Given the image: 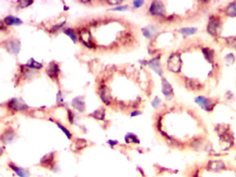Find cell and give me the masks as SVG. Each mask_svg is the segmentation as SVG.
<instances>
[{
	"label": "cell",
	"mask_w": 236,
	"mask_h": 177,
	"mask_svg": "<svg viewBox=\"0 0 236 177\" xmlns=\"http://www.w3.org/2000/svg\"><path fill=\"white\" fill-rule=\"evenodd\" d=\"M181 58L178 55H171L168 62V69L173 72H179L181 69Z\"/></svg>",
	"instance_id": "1"
},
{
	"label": "cell",
	"mask_w": 236,
	"mask_h": 177,
	"mask_svg": "<svg viewBox=\"0 0 236 177\" xmlns=\"http://www.w3.org/2000/svg\"><path fill=\"white\" fill-rule=\"evenodd\" d=\"M159 104H160V100L158 98H156V99H154V100L153 101V106L154 107V108H157V107L159 105Z\"/></svg>",
	"instance_id": "31"
},
{
	"label": "cell",
	"mask_w": 236,
	"mask_h": 177,
	"mask_svg": "<svg viewBox=\"0 0 236 177\" xmlns=\"http://www.w3.org/2000/svg\"><path fill=\"white\" fill-rule=\"evenodd\" d=\"M56 124H57V125L58 126V127L60 128V130L63 131V132L64 133V134L66 135L67 137L69 139H71V136H71V134L69 132V131L68 130H67V129L66 127H64L63 125L60 124V123H56Z\"/></svg>",
	"instance_id": "23"
},
{
	"label": "cell",
	"mask_w": 236,
	"mask_h": 177,
	"mask_svg": "<svg viewBox=\"0 0 236 177\" xmlns=\"http://www.w3.org/2000/svg\"><path fill=\"white\" fill-rule=\"evenodd\" d=\"M80 40L83 42V43L89 48H93L94 43L92 42V36L89 30L87 29H83L81 30L79 33Z\"/></svg>",
	"instance_id": "5"
},
{
	"label": "cell",
	"mask_w": 236,
	"mask_h": 177,
	"mask_svg": "<svg viewBox=\"0 0 236 177\" xmlns=\"http://www.w3.org/2000/svg\"><path fill=\"white\" fill-rule=\"evenodd\" d=\"M46 72L49 76L53 79V78H57L58 76L59 73H60V69L57 63L55 62H51L49 64V65L47 67Z\"/></svg>",
	"instance_id": "6"
},
{
	"label": "cell",
	"mask_w": 236,
	"mask_h": 177,
	"mask_svg": "<svg viewBox=\"0 0 236 177\" xmlns=\"http://www.w3.org/2000/svg\"><path fill=\"white\" fill-rule=\"evenodd\" d=\"M87 143L85 139H78L75 143V147L78 150H81L87 147Z\"/></svg>",
	"instance_id": "18"
},
{
	"label": "cell",
	"mask_w": 236,
	"mask_h": 177,
	"mask_svg": "<svg viewBox=\"0 0 236 177\" xmlns=\"http://www.w3.org/2000/svg\"><path fill=\"white\" fill-rule=\"evenodd\" d=\"M195 102L199 104L206 111H210L213 109V105L210 101L204 96H198L195 98Z\"/></svg>",
	"instance_id": "8"
},
{
	"label": "cell",
	"mask_w": 236,
	"mask_h": 177,
	"mask_svg": "<svg viewBox=\"0 0 236 177\" xmlns=\"http://www.w3.org/2000/svg\"><path fill=\"white\" fill-rule=\"evenodd\" d=\"M123 2L122 1H108V3L109 4H111V5H117L120 4V3H122Z\"/></svg>",
	"instance_id": "32"
},
{
	"label": "cell",
	"mask_w": 236,
	"mask_h": 177,
	"mask_svg": "<svg viewBox=\"0 0 236 177\" xmlns=\"http://www.w3.org/2000/svg\"><path fill=\"white\" fill-rule=\"evenodd\" d=\"M8 106L10 109L15 111H24L28 109L27 105L23 101L17 98H13L8 103Z\"/></svg>",
	"instance_id": "2"
},
{
	"label": "cell",
	"mask_w": 236,
	"mask_h": 177,
	"mask_svg": "<svg viewBox=\"0 0 236 177\" xmlns=\"http://www.w3.org/2000/svg\"><path fill=\"white\" fill-rule=\"evenodd\" d=\"M4 21V23L7 25H19L22 24V21L20 19L12 15L6 17Z\"/></svg>",
	"instance_id": "10"
},
{
	"label": "cell",
	"mask_w": 236,
	"mask_h": 177,
	"mask_svg": "<svg viewBox=\"0 0 236 177\" xmlns=\"http://www.w3.org/2000/svg\"><path fill=\"white\" fill-rule=\"evenodd\" d=\"M73 106L75 109H77L79 111H84L85 110V105L82 100L79 99V98H76L73 100Z\"/></svg>",
	"instance_id": "14"
},
{
	"label": "cell",
	"mask_w": 236,
	"mask_h": 177,
	"mask_svg": "<svg viewBox=\"0 0 236 177\" xmlns=\"http://www.w3.org/2000/svg\"><path fill=\"white\" fill-rule=\"evenodd\" d=\"M10 167L13 170H14V172H15L19 176H20V177H29V172H27V171H26L24 169H22V168H21V167H18V166H16V165L10 164Z\"/></svg>",
	"instance_id": "12"
},
{
	"label": "cell",
	"mask_w": 236,
	"mask_h": 177,
	"mask_svg": "<svg viewBox=\"0 0 236 177\" xmlns=\"http://www.w3.org/2000/svg\"><path fill=\"white\" fill-rule=\"evenodd\" d=\"M108 143H112L111 145H116V143H117V142H116V141H113V140H109V142H108Z\"/></svg>",
	"instance_id": "35"
},
{
	"label": "cell",
	"mask_w": 236,
	"mask_h": 177,
	"mask_svg": "<svg viewBox=\"0 0 236 177\" xmlns=\"http://www.w3.org/2000/svg\"><path fill=\"white\" fill-rule=\"evenodd\" d=\"M3 136H5V137H2V141L4 142L5 143H8V140H9V141H10L11 140H12L13 137V133L11 132V131H10V132H6L5 133Z\"/></svg>",
	"instance_id": "24"
},
{
	"label": "cell",
	"mask_w": 236,
	"mask_h": 177,
	"mask_svg": "<svg viewBox=\"0 0 236 177\" xmlns=\"http://www.w3.org/2000/svg\"><path fill=\"white\" fill-rule=\"evenodd\" d=\"M53 159H54V155H53V153L47 154L45 156H44L41 159L40 163L42 165H43V167L51 166L53 162Z\"/></svg>",
	"instance_id": "9"
},
{
	"label": "cell",
	"mask_w": 236,
	"mask_h": 177,
	"mask_svg": "<svg viewBox=\"0 0 236 177\" xmlns=\"http://www.w3.org/2000/svg\"><path fill=\"white\" fill-rule=\"evenodd\" d=\"M91 116L97 120H103L104 117H105V110H104L103 108H100L93 112L91 114Z\"/></svg>",
	"instance_id": "16"
},
{
	"label": "cell",
	"mask_w": 236,
	"mask_h": 177,
	"mask_svg": "<svg viewBox=\"0 0 236 177\" xmlns=\"http://www.w3.org/2000/svg\"><path fill=\"white\" fill-rule=\"evenodd\" d=\"M220 29V20H219L218 18H213L212 19H210L209 25H208V27H207L208 32H209L210 34L215 35L218 33Z\"/></svg>",
	"instance_id": "4"
},
{
	"label": "cell",
	"mask_w": 236,
	"mask_h": 177,
	"mask_svg": "<svg viewBox=\"0 0 236 177\" xmlns=\"http://www.w3.org/2000/svg\"><path fill=\"white\" fill-rule=\"evenodd\" d=\"M144 4V2L139 0V1H134L133 2V6L135 8H139L142 6V5Z\"/></svg>",
	"instance_id": "29"
},
{
	"label": "cell",
	"mask_w": 236,
	"mask_h": 177,
	"mask_svg": "<svg viewBox=\"0 0 236 177\" xmlns=\"http://www.w3.org/2000/svg\"><path fill=\"white\" fill-rule=\"evenodd\" d=\"M150 65L152 68L153 69V70H154V71L157 73V74L160 75H161L162 71L161 69V66H160L159 61L158 59L155 58V59H154V60H151L150 62Z\"/></svg>",
	"instance_id": "13"
},
{
	"label": "cell",
	"mask_w": 236,
	"mask_h": 177,
	"mask_svg": "<svg viewBox=\"0 0 236 177\" xmlns=\"http://www.w3.org/2000/svg\"><path fill=\"white\" fill-rule=\"evenodd\" d=\"M162 92L164 93L165 95H169L173 92V89L171 87V86L169 83H168L165 79L163 80V89Z\"/></svg>",
	"instance_id": "15"
},
{
	"label": "cell",
	"mask_w": 236,
	"mask_h": 177,
	"mask_svg": "<svg viewBox=\"0 0 236 177\" xmlns=\"http://www.w3.org/2000/svg\"><path fill=\"white\" fill-rule=\"evenodd\" d=\"M68 114H69V121L71 123H73V115H72V113L71 111H70L69 110V112H68Z\"/></svg>",
	"instance_id": "34"
},
{
	"label": "cell",
	"mask_w": 236,
	"mask_h": 177,
	"mask_svg": "<svg viewBox=\"0 0 236 177\" xmlns=\"http://www.w3.org/2000/svg\"><path fill=\"white\" fill-rule=\"evenodd\" d=\"M128 6L127 5H125V6H119L118 7H116L113 8V10H120V11H122V10H125L126 9H128Z\"/></svg>",
	"instance_id": "30"
},
{
	"label": "cell",
	"mask_w": 236,
	"mask_h": 177,
	"mask_svg": "<svg viewBox=\"0 0 236 177\" xmlns=\"http://www.w3.org/2000/svg\"><path fill=\"white\" fill-rule=\"evenodd\" d=\"M100 97L104 103L109 105L111 100L110 92L109 89L105 85H102L100 87Z\"/></svg>",
	"instance_id": "7"
},
{
	"label": "cell",
	"mask_w": 236,
	"mask_h": 177,
	"mask_svg": "<svg viewBox=\"0 0 236 177\" xmlns=\"http://www.w3.org/2000/svg\"><path fill=\"white\" fill-rule=\"evenodd\" d=\"M227 15L231 17H236V2L232 3L226 9Z\"/></svg>",
	"instance_id": "19"
},
{
	"label": "cell",
	"mask_w": 236,
	"mask_h": 177,
	"mask_svg": "<svg viewBox=\"0 0 236 177\" xmlns=\"http://www.w3.org/2000/svg\"><path fill=\"white\" fill-rule=\"evenodd\" d=\"M64 24V22H63V23H60L58 25H56V26H53L51 29V33H55V32L57 31V30H58L59 29H60V28L63 26V25Z\"/></svg>",
	"instance_id": "28"
},
{
	"label": "cell",
	"mask_w": 236,
	"mask_h": 177,
	"mask_svg": "<svg viewBox=\"0 0 236 177\" xmlns=\"http://www.w3.org/2000/svg\"><path fill=\"white\" fill-rule=\"evenodd\" d=\"M141 114V112H139V111H134L133 112H132L131 116H132V117H133V116H138V115Z\"/></svg>",
	"instance_id": "33"
},
{
	"label": "cell",
	"mask_w": 236,
	"mask_h": 177,
	"mask_svg": "<svg viewBox=\"0 0 236 177\" xmlns=\"http://www.w3.org/2000/svg\"><path fill=\"white\" fill-rule=\"evenodd\" d=\"M18 42L17 40H10L8 41L6 44L7 49L8 50H10L11 52L15 53V54L18 53L19 50V42Z\"/></svg>",
	"instance_id": "11"
},
{
	"label": "cell",
	"mask_w": 236,
	"mask_h": 177,
	"mask_svg": "<svg viewBox=\"0 0 236 177\" xmlns=\"http://www.w3.org/2000/svg\"><path fill=\"white\" fill-rule=\"evenodd\" d=\"M203 52L204 53V55L207 58V59L209 60H211L213 58V51H211V50H210L209 49H203Z\"/></svg>",
	"instance_id": "26"
},
{
	"label": "cell",
	"mask_w": 236,
	"mask_h": 177,
	"mask_svg": "<svg viewBox=\"0 0 236 177\" xmlns=\"http://www.w3.org/2000/svg\"><path fill=\"white\" fill-rule=\"evenodd\" d=\"M150 12L152 15L155 16H162L164 13V6L162 2L156 1L152 3L150 8Z\"/></svg>",
	"instance_id": "3"
},
{
	"label": "cell",
	"mask_w": 236,
	"mask_h": 177,
	"mask_svg": "<svg viewBox=\"0 0 236 177\" xmlns=\"http://www.w3.org/2000/svg\"><path fill=\"white\" fill-rule=\"evenodd\" d=\"M143 30V35L145 36V38H147L148 39H150L152 37H153V32L151 30L149 29V28H144V29H142Z\"/></svg>",
	"instance_id": "25"
},
{
	"label": "cell",
	"mask_w": 236,
	"mask_h": 177,
	"mask_svg": "<svg viewBox=\"0 0 236 177\" xmlns=\"http://www.w3.org/2000/svg\"><path fill=\"white\" fill-rule=\"evenodd\" d=\"M125 140V142L127 143H139L138 138H137L135 135L132 134H128L126 135Z\"/></svg>",
	"instance_id": "20"
},
{
	"label": "cell",
	"mask_w": 236,
	"mask_h": 177,
	"mask_svg": "<svg viewBox=\"0 0 236 177\" xmlns=\"http://www.w3.org/2000/svg\"><path fill=\"white\" fill-rule=\"evenodd\" d=\"M33 1H19V6H20L22 8L29 6L33 4Z\"/></svg>",
	"instance_id": "27"
},
{
	"label": "cell",
	"mask_w": 236,
	"mask_h": 177,
	"mask_svg": "<svg viewBox=\"0 0 236 177\" xmlns=\"http://www.w3.org/2000/svg\"><path fill=\"white\" fill-rule=\"evenodd\" d=\"M64 33H65V34L69 35L70 38L71 39L72 41H74V42H75L77 40V36L76 35H75V33H74V30H73L71 29H67L65 30H64Z\"/></svg>",
	"instance_id": "22"
},
{
	"label": "cell",
	"mask_w": 236,
	"mask_h": 177,
	"mask_svg": "<svg viewBox=\"0 0 236 177\" xmlns=\"http://www.w3.org/2000/svg\"><path fill=\"white\" fill-rule=\"evenodd\" d=\"M81 2L84 3V4H85V3H89V2H90V1H87V2H85V1H81Z\"/></svg>",
	"instance_id": "36"
},
{
	"label": "cell",
	"mask_w": 236,
	"mask_h": 177,
	"mask_svg": "<svg viewBox=\"0 0 236 177\" xmlns=\"http://www.w3.org/2000/svg\"><path fill=\"white\" fill-rule=\"evenodd\" d=\"M197 31V29L195 28H183L180 30V32L181 34L184 35H193L194 33Z\"/></svg>",
	"instance_id": "21"
},
{
	"label": "cell",
	"mask_w": 236,
	"mask_h": 177,
	"mask_svg": "<svg viewBox=\"0 0 236 177\" xmlns=\"http://www.w3.org/2000/svg\"><path fill=\"white\" fill-rule=\"evenodd\" d=\"M26 66L29 67V68H32V69H39L43 68V66L41 63L38 62H36L34 59L31 58L29 62H28V63L26 64Z\"/></svg>",
	"instance_id": "17"
}]
</instances>
